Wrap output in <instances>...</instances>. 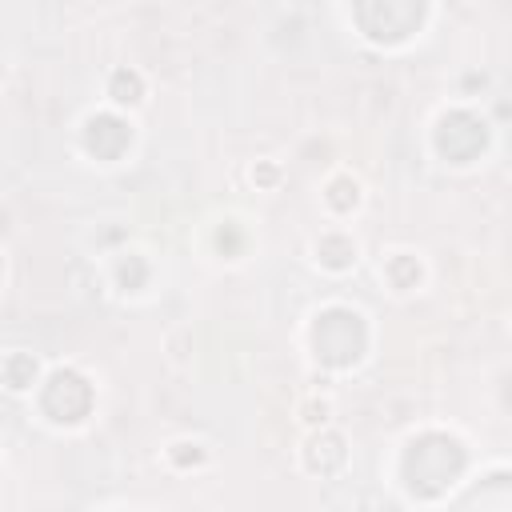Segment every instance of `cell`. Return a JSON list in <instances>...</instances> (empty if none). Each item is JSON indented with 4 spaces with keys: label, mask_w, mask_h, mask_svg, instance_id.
I'll return each mask as SVG.
<instances>
[{
    "label": "cell",
    "mask_w": 512,
    "mask_h": 512,
    "mask_svg": "<svg viewBox=\"0 0 512 512\" xmlns=\"http://www.w3.org/2000/svg\"><path fill=\"white\" fill-rule=\"evenodd\" d=\"M484 144H488V128H484V120L472 116V112H448V116L440 120V128H436V148H440L452 164H464V160L480 156Z\"/></svg>",
    "instance_id": "obj_5"
},
{
    "label": "cell",
    "mask_w": 512,
    "mask_h": 512,
    "mask_svg": "<svg viewBox=\"0 0 512 512\" xmlns=\"http://www.w3.org/2000/svg\"><path fill=\"white\" fill-rule=\"evenodd\" d=\"M328 200H332V208H340V212H348V208L356 204V184H352L348 176H340V180H332V188H328Z\"/></svg>",
    "instance_id": "obj_13"
},
{
    "label": "cell",
    "mask_w": 512,
    "mask_h": 512,
    "mask_svg": "<svg viewBox=\"0 0 512 512\" xmlns=\"http://www.w3.org/2000/svg\"><path fill=\"white\" fill-rule=\"evenodd\" d=\"M216 244H220V252H228V256H232V252H240V232H236L232 224H224V228H220V236H216Z\"/></svg>",
    "instance_id": "obj_15"
},
{
    "label": "cell",
    "mask_w": 512,
    "mask_h": 512,
    "mask_svg": "<svg viewBox=\"0 0 512 512\" xmlns=\"http://www.w3.org/2000/svg\"><path fill=\"white\" fill-rule=\"evenodd\" d=\"M388 272H392L396 288H408V284L420 280V264H416V256H396V260L388 264Z\"/></svg>",
    "instance_id": "obj_12"
},
{
    "label": "cell",
    "mask_w": 512,
    "mask_h": 512,
    "mask_svg": "<svg viewBox=\"0 0 512 512\" xmlns=\"http://www.w3.org/2000/svg\"><path fill=\"white\" fill-rule=\"evenodd\" d=\"M140 92H144V84H140L136 72H128V68L112 72V100H120V104H136Z\"/></svg>",
    "instance_id": "obj_10"
},
{
    "label": "cell",
    "mask_w": 512,
    "mask_h": 512,
    "mask_svg": "<svg viewBox=\"0 0 512 512\" xmlns=\"http://www.w3.org/2000/svg\"><path fill=\"white\" fill-rule=\"evenodd\" d=\"M84 144H88V152L96 156V160H116L128 144H132V128L120 120V116H92L88 124H84Z\"/></svg>",
    "instance_id": "obj_6"
},
{
    "label": "cell",
    "mask_w": 512,
    "mask_h": 512,
    "mask_svg": "<svg viewBox=\"0 0 512 512\" xmlns=\"http://www.w3.org/2000/svg\"><path fill=\"white\" fill-rule=\"evenodd\" d=\"M120 284H124V288H140V284H144V260H140V256L120 260Z\"/></svg>",
    "instance_id": "obj_14"
},
{
    "label": "cell",
    "mask_w": 512,
    "mask_h": 512,
    "mask_svg": "<svg viewBox=\"0 0 512 512\" xmlns=\"http://www.w3.org/2000/svg\"><path fill=\"white\" fill-rule=\"evenodd\" d=\"M464 472V448L460 440L444 436V432H428L416 436L404 452V484L412 496H440L456 476Z\"/></svg>",
    "instance_id": "obj_1"
},
{
    "label": "cell",
    "mask_w": 512,
    "mask_h": 512,
    "mask_svg": "<svg viewBox=\"0 0 512 512\" xmlns=\"http://www.w3.org/2000/svg\"><path fill=\"white\" fill-rule=\"evenodd\" d=\"M360 32L376 44H396L408 32H416V24L424 20V4L420 0H364L352 8Z\"/></svg>",
    "instance_id": "obj_3"
},
{
    "label": "cell",
    "mask_w": 512,
    "mask_h": 512,
    "mask_svg": "<svg viewBox=\"0 0 512 512\" xmlns=\"http://www.w3.org/2000/svg\"><path fill=\"white\" fill-rule=\"evenodd\" d=\"M32 376H36V360H32L28 352H12L8 364H4V380H8V388H28Z\"/></svg>",
    "instance_id": "obj_9"
},
{
    "label": "cell",
    "mask_w": 512,
    "mask_h": 512,
    "mask_svg": "<svg viewBox=\"0 0 512 512\" xmlns=\"http://www.w3.org/2000/svg\"><path fill=\"white\" fill-rule=\"evenodd\" d=\"M40 404H44V412H48L52 420L76 424V420L88 416V408H92V388H88V380H84L80 372L60 368V372L48 376V384H44V392H40Z\"/></svg>",
    "instance_id": "obj_4"
},
{
    "label": "cell",
    "mask_w": 512,
    "mask_h": 512,
    "mask_svg": "<svg viewBox=\"0 0 512 512\" xmlns=\"http://www.w3.org/2000/svg\"><path fill=\"white\" fill-rule=\"evenodd\" d=\"M196 460H200V452H196V448H192V452H188V444H180V448H176V464H196Z\"/></svg>",
    "instance_id": "obj_16"
},
{
    "label": "cell",
    "mask_w": 512,
    "mask_h": 512,
    "mask_svg": "<svg viewBox=\"0 0 512 512\" xmlns=\"http://www.w3.org/2000/svg\"><path fill=\"white\" fill-rule=\"evenodd\" d=\"M312 344H316V356L332 368H348L364 356V344H368V332H364V320L348 308H328L316 316V328H312Z\"/></svg>",
    "instance_id": "obj_2"
},
{
    "label": "cell",
    "mask_w": 512,
    "mask_h": 512,
    "mask_svg": "<svg viewBox=\"0 0 512 512\" xmlns=\"http://www.w3.org/2000/svg\"><path fill=\"white\" fill-rule=\"evenodd\" d=\"M344 464V440L336 432H320L312 444H308V468L312 472H332Z\"/></svg>",
    "instance_id": "obj_8"
},
{
    "label": "cell",
    "mask_w": 512,
    "mask_h": 512,
    "mask_svg": "<svg viewBox=\"0 0 512 512\" xmlns=\"http://www.w3.org/2000/svg\"><path fill=\"white\" fill-rule=\"evenodd\" d=\"M320 260L328 268H344V264H352V244L344 236H324L320 240Z\"/></svg>",
    "instance_id": "obj_11"
},
{
    "label": "cell",
    "mask_w": 512,
    "mask_h": 512,
    "mask_svg": "<svg viewBox=\"0 0 512 512\" xmlns=\"http://www.w3.org/2000/svg\"><path fill=\"white\" fill-rule=\"evenodd\" d=\"M512 496H508V472L488 476L484 484H476L452 512H508Z\"/></svg>",
    "instance_id": "obj_7"
}]
</instances>
